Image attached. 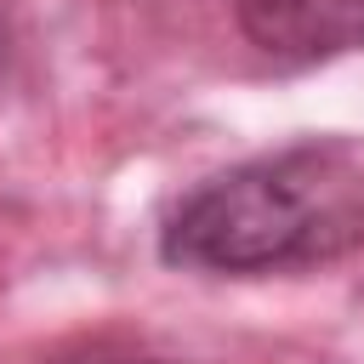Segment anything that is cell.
<instances>
[{
  "label": "cell",
  "mask_w": 364,
  "mask_h": 364,
  "mask_svg": "<svg viewBox=\"0 0 364 364\" xmlns=\"http://www.w3.org/2000/svg\"><path fill=\"white\" fill-rule=\"evenodd\" d=\"M364 245V159L347 142H296L182 193L159 256L182 273L262 279L324 267Z\"/></svg>",
  "instance_id": "1"
},
{
  "label": "cell",
  "mask_w": 364,
  "mask_h": 364,
  "mask_svg": "<svg viewBox=\"0 0 364 364\" xmlns=\"http://www.w3.org/2000/svg\"><path fill=\"white\" fill-rule=\"evenodd\" d=\"M228 11L273 68H313L364 46V0H228Z\"/></svg>",
  "instance_id": "2"
},
{
  "label": "cell",
  "mask_w": 364,
  "mask_h": 364,
  "mask_svg": "<svg viewBox=\"0 0 364 364\" xmlns=\"http://www.w3.org/2000/svg\"><path fill=\"white\" fill-rule=\"evenodd\" d=\"M46 364H182V358L154 353V347H142V341H119V336H91V341L57 347Z\"/></svg>",
  "instance_id": "3"
}]
</instances>
